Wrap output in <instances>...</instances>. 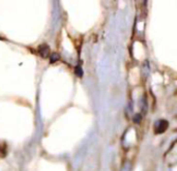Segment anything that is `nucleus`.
<instances>
[{"label": "nucleus", "instance_id": "1", "mask_svg": "<svg viewBox=\"0 0 177 171\" xmlns=\"http://www.w3.org/2000/svg\"><path fill=\"white\" fill-rule=\"evenodd\" d=\"M168 126H169V123H168L167 120H165V119L158 120V121L155 123V128H154V129H155V133H156V134L164 133V132L167 130Z\"/></svg>", "mask_w": 177, "mask_h": 171}, {"label": "nucleus", "instance_id": "3", "mask_svg": "<svg viewBox=\"0 0 177 171\" xmlns=\"http://www.w3.org/2000/svg\"><path fill=\"white\" fill-rule=\"evenodd\" d=\"M53 55H54V57H51V62H55V61L58 59L57 54H53Z\"/></svg>", "mask_w": 177, "mask_h": 171}, {"label": "nucleus", "instance_id": "4", "mask_svg": "<svg viewBox=\"0 0 177 171\" xmlns=\"http://www.w3.org/2000/svg\"><path fill=\"white\" fill-rule=\"evenodd\" d=\"M135 122H140V120H141V116L140 115H137V116H135Z\"/></svg>", "mask_w": 177, "mask_h": 171}, {"label": "nucleus", "instance_id": "2", "mask_svg": "<svg viewBox=\"0 0 177 171\" xmlns=\"http://www.w3.org/2000/svg\"><path fill=\"white\" fill-rule=\"evenodd\" d=\"M38 52L43 57H47L49 55V53H50V49H49V47L47 45H42L38 48Z\"/></svg>", "mask_w": 177, "mask_h": 171}]
</instances>
